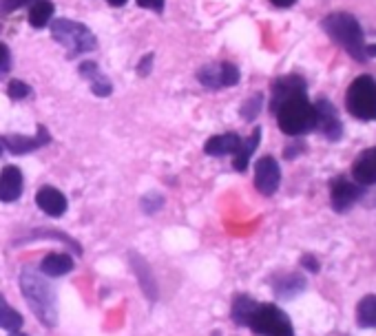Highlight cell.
Masks as SVG:
<instances>
[{
  "label": "cell",
  "instance_id": "cell-26",
  "mask_svg": "<svg viewBox=\"0 0 376 336\" xmlns=\"http://www.w3.org/2000/svg\"><path fill=\"white\" fill-rule=\"evenodd\" d=\"M259 108H261V96H253L250 98L244 106H241V116H244V120H255L257 118V113H259Z\"/></svg>",
  "mask_w": 376,
  "mask_h": 336
},
{
  "label": "cell",
  "instance_id": "cell-15",
  "mask_svg": "<svg viewBox=\"0 0 376 336\" xmlns=\"http://www.w3.org/2000/svg\"><path fill=\"white\" fill-rule=\"evenodd\" d=\"M35 203H38V208L49 217H60L67 211V197L60 191L53 189V186H42L38 195H35Z\"/></svg>",
  "mask_w": 376,
  "mask_h": 336
},
{
  "label": "cell",
  "instance_id": "cell-2",
  "mask_svg": "<svg viewBox=\"0 0 376 336\" xmlns=\"http://www.w3.org/2000/svg\"><path fill=\"white\" fill-rule=\"evenodd\" d=\"M324 31L330 35L334 43L341 45L354 60L365 62L368 58V47L363 40V31L356 23V18L350 13H330L324 21Z\"/></svg>",
  "mask_w": 376,
  "mask_h": 336
},
{
  "label": "cell",
  "instance_id": "cell-16",
  "mask_svg": "<svg viewBox=\"0 0 376 336\" xmlns=\"http://www.w3.org/2000/svg\"><path fill=\"white\" fill-rule=\"evenodd\" d=\"M241 144V138L237 133H222V135H215L204 144V151L206 155L212 157H222V155H235V151Z\"/></svg>",
  "mask_w": 376,
  "mask_h": 336
},
{
  "label": "cell",
  "instance_id": "cell-8",
  "mask_svg": "<svg viewBox=\"0 0 376 336\" xmlns=\"http://www.w3.org/2000/svg\"><path fill=\"white\" fill-rule=\"evenodd\" d=\"M314 106V128L321 130L328 140H338L341 138V122H338V116H336V108L328 102V100H319Z\"/></svg>",
  "mask_w": 376,
  "mask_h": 336
},
{
  "label": "cell",
  "instance_id": "cell-32",
  "mask_svg": "<svg viewBox=\"0 0 376 336\" xmlns=\"http://www.w3.org/2000/svg\"><path fill=\"white\" fill-rule=\"evenodd\" d=\"M270 3L275 7H279V9H288V7H292L297 3V0H270Z\"/></svg>",
  "mask_w": 376,
  "mask_h": 336
},
{
  "label": "cell",
  "instance_id": "cell-10",
  "mask_svg": "<svg viewBox=\"0 0 376 336\" xmlns=\"http://www.w3.org/2000/svg\"><path fill=\"white\" fill-rule=\"evenodd\" d=\"M361 186L350 181L348 177H336L330 184V195H332V208L336 213H346L354 206V201L361 197Z\"/></svg>",
  "mask_w": 376,
  "mask_h": 336
},
{
  "label": "cell",
  "instance_id": "cell-30",
  "mask_svg": "<svg viewBox=\"0 0 376 336\" xmlns=\"http://www.w3.org/2000/svg\"><path fill=\"white\" fill-rule=\"evenodd\" d=\"M139 7H147V9H153V11H162L164 9V0H137Z\"/></svg>",
  "mask_w": 376,
  "mask_h": 336
},
{
  "label": "cell",
  "instance_id": "cell-5",
  "mask_svg": "<svg viewBox=\"0 0 376 336\" xmlns=\"http://www.w3.org/2000/svg\"><path fill=\"white\" fill-rule=\"evenodd\" d=\"M248 327L261 336H295L288 314L273 303H257Z\"/></svg>",
  "mask_w": 376,
  "mask_h": 336
},
{
  "label": "cell",
  "instance_id": "cell-27",
  "mask_svg": "<svg viewBox=\"0 0 376 336\" xmlns=\"http://www.w3.org/2000/svg\"><path fill=\"white\" fill-rule=\"evenodd\" d=\"M33 3H38V0H0V13L7 16L21 7H31Z\"/></svg>",
  "mask_w": 376,
  "mask_h": 336
},
{
  "label": "cell",
  "instance_id": "cell-7",
  "mask_svg": "<svg viewBox=\"0 0 376 336\" xmlns=\"http://www.w3.org/2000/svg\"><path fill=\"white\" fill-rule=\"evenodd\" d=\"M197 80L206 89L235 86L239 82V69L232 62H210L197 71Z\"/></svg>",
  "mask_w": 376,
  "mask_h": 336
},
{
  "label": "cell",
  "instance_id": "cell-14",
  "mask_svg": "<svg viewBox=\"0 0 376 336\" xmlns=\"http://www.w3.org/2000/svg\"><path fill=\"white\" fill-rule=\"evenodd\" d=\"M352 177L359 186L376 184V148H368L352 164Z\"/></svg>",
  "mask_w": 376,
  "mask_h": 336
},
{
  "label": "cell",
  "instance_id": "cell-6",
  "mask_svg": "<svg viewBox=\"0 0 376 336\" xmlns=\"http://www.w3.org/2000/svg\"><path fill=\"white\" fill-rule=\"evenodd\" d=\"M346 104L356 120H376V82L370 76L356 78L348 89Z\"/></svg>",
  "mask_w": 376,
  "mask_h": 336
},
{
  "label": "cell",
  "instance_id": "cell-22",
  "mask_svg": "<svg viewBox=\"0 0 376 336\" xmlns=\"http://www.w3.org/2000/svg\"><path fill=\"white\" fill-rule=\"evenodd\" d=\"M356 323L361 327H376V296L368 294L356 306Z\"/></svg>",
  "mask_w": 376,
  "mask_h": 336
},
{
  "label": "cell",
  "instance_id": "cell-20",
  "mask_svg": "<svg viewBox=\"0 0 376 336\" xmlns=\"http://www.w3.org/2000/svg\"><path fill=\"white\" fill-rule=\"evenodd\" d=\"M255 308H257V301H253V298L246 296V294H239V296L235 298V301H232V310H230L232 321L248 327L250 319H253Z\"/></svg>",
  "mask_w": 376,
  "mask_h": 336
},
{
  "label": "cell",
  "instance_id": "cell-21",
  "mask_svg": "<svg viewBox=\"0 0 376 336\" xmlns=\"http://www.w3.org/2000/svg\"><path fill=\"white\" fill-rule=\"evenodd\" d=\"M303 288H306V279L299 274H283V276L275 279V292L283 298H290V296L299 294Z\"/></svg>",
  "mask_w": 376,
  "mask_h": 336
},
{
  "label": "cell",
  "instance_id": "cell-18",
  "mask_svg": "<svg viewBox=\"0 0 376 336\" xmlns=\"http://www.w3.org/2000/svg\"><path fill=\"white\" fill-rule=\"evenodd\" d=\"M74 270V259L67 252H51L42 259L40 272L47 276H64Z\"/></svg>",
  "mask_w": 376,
  "mask_h": 336
},
{
  "label": "cell",
  "instance_id": "cell-9",
  "mask_svg": "<svg viewBox=\"0 0 376 336\" xmlns=\"http://www.w3.org/2000/svg\"><path fill=\"white\" fill-rule=\"evenodd\" d=\"M281 184V171L275 157H261L255 166V186L261 195H275Z\"/></svg>",
  "mask_w": 376,
  "mask_h": 336
},
{
  "label": "cell",
  "instance_id": "cell-3",
  "mask_svg": "<svg viewBox=\"0 0 376 336\" xmlns=\"http://www.w3.org/2000/svg\"><path fill=\"white\" fill-rule=\"evenodd\" d=\"M279 128L285 135H303L314 128V106L306 96H297L277 108Z\"/></svg>",
  "mask_w": 376,
  "mask_h": 336
},
{
  "label": "cell",
  "instance_id": "cell-25",
  "mask_svg": "<svg viewBox=\"0 0 376 336\" xmlns=\"http://www.w3.org/2000/svg\"><path fill=\"white\" fill-rule=\"evenodd\" d=\"M7 93H9L11 100H25V98L31 96V86L23 80H11L9 86H7Z\"/></svg>",
  "mask_w": 376,
  "mask_h": 336
},
{
  "label": "cell",
  "instance_id": "cell-36",
  "mask_svg": "<svg viewBox=\"0 0 376 336\" xmlns=\"http://www.w3.org/2000/svg\"><path fill=\"white\" fill-rule=\"evenodd\" d=\"M0 155H3V144H0Z\"/></svg>",
  "mask_w": 376,
  "mask_h": 336
},
{
  "label": "cell",
  "instance_id": "cell-4",
  "mask_svg": "<svg viewBox=\"0 0 376 336\" xmlns=\"http://www.w3.org/2000/svg\"><path fill=\"white\" fill-rule=\"evenodd\" d=\"M51 35L53 40L67 49L69 55H80L98 47L96 35L82 23L69 21V18H58L56 23H51Z\"/></svg>",
  "mask_w": 376,
  "mask_h": 336
},
{
  "label": "cell",
  "instance_id": "cell-31",
  "mask_svg": "<svg viewBox=\"0 0 376 336\" xmlns=\"http://www.w3.org/2000/svg\"><path fill=\"white\" fill-rule=\"evenodd\" d=\"M301 264H303V268L310 270V272H319V261H317L314 257H310V254L303 257V259H301Z\"/></svg>",
  "mask_w": 376,
  "mask_h": 336
},
{
  "label": "cell",
  "instance_id": "cell-13",
  "mask_svg": "<svg viewBox=\"0 0 376 336\" xmlns=\"http://www.w3.org/2000/svg\"><path fill=\"white\" fill-rule=\"evenodd\" d=\"M23 195V173L18 166H5L0 173V201L11 203Z\"/></svg>",
  "mask_w": 376,
  "mask_h": 336
},
{
  "label": "cell",
  "instance_id": "cell-34",
  "mask_svg": "<svg viewBox=\"0 0 376 336\" xmlns=\"http://www.w3.org/2000/svg\"><path fill=\"white\" fill-rule=\"evenodd\" d=\"M368 55H374V58H376V45H370V47H368Z\"/></svg>",
  "mask_w": 376,
  "mask_h": 336
},
{
  "label": "cell",
  "instance_id": "cell-17",
  "mask_svg": "<svg viewBox=\"0 0 376 336\" xmlns=\"http://www.w3.org/2000/svg\"><path fill=\"white\" fill-rule=\"evenodd\" d=\"M80 76L91 82V91L96 93L98 98H106V96H109V93L113 91L111 80L106 78V76H102L100 67H98L96 62H82V65H80Z\"/></svg>",
  "mask_w": 376,
  "mask_h": 336
},
{
  "label": "cell",
  "instance_id": "cell-1",
  "mask_svg": "<svg viewBox=\"0 0 376 336\" xmlns=\"http://www.w3.org/2000/svg\"><path fill=\"white\" fill-rule=\"evenodd\" d=\"M21 288L33 314L38 316L47 327H56V321H58L56 294H53L51 286L47 284V279L38 272H33L31 268H25L21 274Z\"/></svg>",
  "mask_w": 376,
  "mask_h": 336
},
{
  "label": "cell",
  "instance_id": "cell-11",
  "mask_svg": "<svg viewBox=\"0 0 376 336\" xmlns=\"http://www.w3.org/2000/svg\"><path fill=\"white\" fill-rule=\"evenodd\" d=\"M297 96H306V82H303L299 76H285V78H277L273 84V100H270V111L277 113V108L288 102Z\"/></svg>",
  "mask_w": 376,
  "mask_h": 336
},
{
  "label": "cell",
  "instance_id": "cell-24",
  "mask_svg": "<svg viewBox=\"0 0 376 336\" xmlns=\"http://www.w3.org/2000/svg\"><path fill=\"white\" fill-rule=\"evenodd\" d=\"M0 327L7 332H21L23 327V316L7 303L3 294H0Z\"/></svg>",
  "mask_w": 376,
  "mask_h": 336
},
{
  "label": "cell",
  "instance_id": "cell-29",
  "mask_svg": "<svg viewBox=\"0 0 376 336\" xmlns=\"http://www.w3.org/2000/svg\"><path fill=\"white\" fill-rule=\"evenodd\" d=\"M151 62H153V53H149L147 58H142L139 67H137V76H149V73H151Z\"/></svg>",
  "mask_w": 376,
  "mask_h": 336
},
{
  "label": "cell",
  "instance_id": "cell-28",
  "mask_svg": "<svg viewBox=\"0 0 376 336\" xmlns=\"http://www.w3.org/2000/svg\"><path fill=\"white\" fill-rule=\"evenodd\" d=\"M9 69H11V53H9L7 45L0 43V78H3Z\"/></svg>",
  "mask_w": 376,
  "mask_h": 336
},
{
  "label": "cell",
  "instance_id": "cell-35",
  "mask_svg": "<svg viewBox=\"0 0 376 336\" xmlns=\"http://www.w3.org/2000/svg\"><path fill=\"white\" fill-rule=\"evenodd\" d=\"M11 336H27V334H23V332H11Z\"/></svg>",
  "mask_w": 376,
  "mask_h": 336
},
{
  "label": "cell",
  "instance_id": "cell-33",
  "mask_svg": "<svg viewBox=\"0 0 376 336\" xmlns=\"http://www.w3.org/2000/svg\"><path fill=\"white\" fill-rule=\"evenodd\" d=\"M106 3H109V5H113V7H122L124 3H127V0H106Z\"/></svg>",
  "mask_w": 376,
  "mask_h": 336
},
{
  "label": "cell",
  "instance_id": "cell-23",
  "mask_svg": "<svg viewBox=\"0 0 376 336\" xmlns=\"http://www.w3.org/2000/svg\"><path fill=\"white\" fill-rule=\"evenodd\" d=\"M51 18H53V5L49 0H38V3H33L29 7V23L35 29L47 27L51 23Z\"/></svg>",
  "mask_w": 376,
  "mask_h": 336
},
{
  "label": "cell",
  "instance_id": "cell-19",
  "mask_svg": "<svg viewBox=\"0 0 376 336\" xmlns=\"http://www.w3.org/2000/svg\"><path fill=\"white\" fill-rule=\"evenodd\" d=\"M259 142H261V128H255V130H253V135H250L246 142L239 144V148L235 151V159H232V164H235L237 171H241V173L246 171V168H248V162H250V157H253V153L257 151Z\"/></svg>",
  "mask_w": 376,
  "mask_h": 336
},
{
  "label": "cell",
  "instance_id": "cell-12",
  "mask_svg": "<svg viewBox=\"0 0 376 336\" xmlns=\"http://www.w3.org/2000/svg\"><path fill=\"white\" fill-rule=\"evenodd\" d=\"M51 142V135L47 133L45 126H38V135L35 138H25V135H5L3 138V144L9 153L13 155H25V153H31L35 148H42Z\"/></svg>",
  "mask_w": 376,
  "mask_h": 336
}]
</instances>
